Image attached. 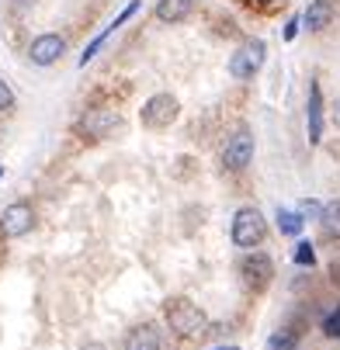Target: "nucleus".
<instances>
[{
    "label": "nucleus",
    "instance_id": "16",
    "mask_svg": "<svg viewBox=\"0 0 340 350\" xmlns=\"http://www.w3.org/2000/svg\"><path fill=\"white\" fill-rule=\"evenodd\" d=\"M296 343H299V333L296 329H278L267 340V350H296Z\"/></svg>",
    "mask_w": 340,
    "mask_h": 350
},
{
    "label": "nucleus",
    "instance_id": "7",
    "mask_svg": "<svg viewBox=\"0 0 340 350\" xmlns=\"http://www.w3.org/2000/svg\"><path fill=\"white\" fill-rule=\"evenodd\" d=\"M31 226H35V208L28 202H14L0 212V232L8 239H21L25 232H31Z\"/></svg>",
    "mask_w": 340,
    "mask_h": 350
},
{
    "label": "nucleus",
    "instance_id": "21",
    "mask_svg": "<svg viewBox=\"0 0 340 350\" xmlns=\"http://www.w3.org/2000/svg\"><path fill=\"white\" fill-rule=\"evenodd\" d=\"M296 35H299V18H291V21L285 25V42H291Z\"/></svg>",
    "mask_w": 340,
    "mask_h": 350
},
{
    "label": "nucleus",
    "instance_id": "17",
    "mask_svg": "<svg viewBox=\"0 0 340 350\" xmlns=\"http://www.w3.org/2000/svg\"><path fill=\"white\" fill-rule=\"evenodd\" d=\"M115 31H118V28H115V25H108V28H105L101 35H97V38H94V42H90V45L83 49V56H80V66H87V63H90V59H94L97 53H101V45H105V42H108V38H112Z\"/></svg>",
    "mask_w": 340,
    "mask_h": 350
},
{
    "label": "nucleus",
    "instance_id": "23",
    "mask_svg": "<svg viewBox=\"0 0 340 350\" xmlns=\"http://www.w3.org/2000/svg\"><path fill=\"white\" fill-rule=\"evenodd\" d=\"M80 350H108V347H101V343H87V347H80Z\"/></svg>",
    "mask_w": 340,
    "mask_h": 350
},
{
    "label": "nucleus",
    "instance_id": "22",
    "mask_svg": "<svg viewBox=\"0 0 340 350\" xmlns=\"http://www.w3.org/2000/svg\"><path fill=\"white\" fill-rule=\"evenodd\" d=\"M28 4H35V0H14V8H18V11H25Z\"/></svg>",
    "mask_w": 340,
    "mask_h": 350
},
{
    "label": "nucleus",
    "instance_id": "10",
    "mask_svg": "<svg viewBox=\"0 0 340 350\" xmlns=\"http://www.w3.org/2000/svg\"><path fill=\"white\" fill-rule=\"evenodd\" d=\"M125 350H164V333L153 323H142L125 336Z\"/></svg>",
    "mask_w": 340,
    "mask_h": 350
},
{
    "label": "nucleus",
    "instance_id": "2",
    "mask_svg": "<svg viewBox=\"0 0 340 350\" xmlns=\"http://www.w3.org/2000/svg\"><path fill=\"white\" fill-rule=\"evenodd\" d=\"M254 160V132L247 125H239L229 139H226V149H222V167L229 174H243Z\"/></svg>",
    "mask_w": 340,
    "mask_h": 350
},
{
    "label": "nucleus",
    "instance_id": "13",
    "mask_svg": "<svg viewBox=\"0 0 340 350\" xmlns=\"http://www.w3.org/2000/svg\"><path fill=\"white\" fill-rule=\"evenodd\" d=\"M330 18H333V4H330V0H313L302 21H306L309 31H323V28L330 25Z\"/></svg>",
    "mask_w": 340,
    "mask_h": 350
},
{
    "label": "nucleus",
    "instance_id": "6",
    "mask_svg": "<svg viewBox=\"0 0 340 350\" xmlns=\"http://www.w3.org/2000/svg\"><path fill=\"white\" fill-rule=\"evenodd\" d=\"M177 111H181L177 97H170V94H153L150 101L142 105V125H146V129H167V125L177 122Z\"/></svg>",
    "mask_w": 340,
    "mask_h": 350
},
{
    "label": "nucleus",
    "instance_id": "19",
    "mask_svg": "<svg viewBox=\"0 0 340 350\" xmlns=\"http://www.w3.org/2000/svg\"><path fill=\"white\" fill-rule=\"evenodd\" d=\"M323 333H326L330 340H340V306H337V309L323 319Z\"/></svg>",
    "mask_w": 340,
    "mask_h": 350
},
{
    "label": "nucleus",
    "instance_id": "12",
    "mask_svg": "<svg viewBox=\"0 0 340 350\" xmlns=\"http://www.w3.org/2000/svg\"><path fill=\"white\" fill-rule=\"evenodd\" d=\"M323 139V94H319V83L313 80L309 87V142H319Z\"/></svg>",
    "mask_w": 340,
    "mask_h": 350
},
{
    "label": "nucleus",
    "instance_id": "1",
    "mask_svg": "<svg viewBox=\"0 0 340 350\" xmlns=\"http://www.w3.org/2000/svg\"><path fill=\"white\" fill-rule=\"evenodd\" d=\"M164 312H167L170 333H177V336H205L209 319H205V312H202L198 306L184 302V298H174V302L164 306Z\"/></svg>",
    "mask_w": 340,
    "mask_h": 350
},
{
    "label": "nucleus",
    "instance_id": "25",
    "mask_svg": "<svg viewBox=\"0 0 340 350\" xmlns=\"http://www.w3.org/2000/svg\"><path fill=\"white\" fill-rule=\"evenodd\" d=\"M271 4H278V0H271Z\"/></svg>",
    "mask_w": 340,
    "mask_h": 350
},
{
    "label": "nucleus",
    "instance_id": "3",
    "mask_svg": "<svg viewBox=\"0 0 340 350\" xmlns=\"http://www.w3.org/2000/svg\"><path fill=\"white\" fill-rule=\"evenodd\" d=\"M264 232H267V222L257 208H239L233 215V243L239 250H254L264 243Z\"/></svg>",
    "mask_w": 340,
    "mask_h": 350
},
{
    "label": "nucleus",
    "instance_id": "5",
    "mask_svg": "<svg viewBox=\"0 0 340 350\" xmlns=\"http://www.w3.org/2000/svg\"><path fill=\"white\" fill-rule=\"evenodd\" d=\"M118 125H122V115L118 111H112V108H90V111L80 115L77 132L83 139H108Z\"/></svg>",
    "mask_w": 340,
    "mask_h": 350
},
{
    "label": "nucleus",
    "instance_id": "11",
    "mask_svg": "<svg viewBox=\"0 0 340 350\" xmlns=\"http://www.w3.org/2000/svg\"><path fill=\"white\" fill-rule=\"evenodd\" d=\"M194 11V0H157V18L164 25H181Z\"/></svg>",
    "mask_w": 340,
    "mask_h": 350
},
{
    "label": "nucleus",
    "instance_id": "24",
    "mask_svg": "<svg viewBox=\"0 0 340 350\" xmlns=\"http://www.w3.org/2000/svg\"><path fill=\"white\" fill-rule=\"evenodd\" d=\"M215 350H239V347H215Z\"/></svg>",
    "mask_w": 340,
    "mask_h": 350
},
{
    "label": "nucleus",
    "instance_id": "14",
    "mask_svg": "<svg viewBox=\"0 0 340 350\" xmlns=\"http://www.w3.org/2000/svg\"><path fill=\"white\" fill-rule=\"evenodd\" d=\"M319 226L330 239H340V202H326L319 212Z\"/></svg>",
    "mask_w": 340,
    "mask_h": 350
},
{
    "label": "nucleus",
    "instance_id": "15",
    "mask_svg": "<svg viewBox=\"0 0 340 350\" xmlns=\"http://www.w3.org/2000/svg\"><path fill=\"white\" fill-rule=\"evenodd\" d=\"M278 229L285 236H299L302 232V215L299 212H288V208H278Z\"/></svg>",
    "mask_w": 340,
    "mask_h": 350
},
{
    "label": "nucleus",
    "instance_id": "18",
    "mask_svg": "<svg viewBox=\"0 0 340 350\" xmlns=\"http://www.w3.org/2000/svg\"><path fill=\"white\" fill-rule=\"evenodd\" d=\"M291 257H296V264H302V267H313V264H316L313 243H299V246H296V254H291Z\"/></svg>",
    "mask_w": 340,
    "mask_h": 350
},
{
    "label": "nucleus",
    "instance_id": "20",
    "mask_svg": "<svg viewBox=\"0 0 340 350\" xmlns=\"http://www.w3.org/2000/svg\"><path fill=\"white\" fill-rule=\"evenodd\" d=\"M11 108H14V94H11V87L4 80H0V115H8Z\"/></svg>",
    "mask_w": 340,
    "mask_h": 350
},
{
    "label": "nucleus",
    "instance_id": "9",
    "mask_svg": "<svg viewBox=\"0 0 340 350\" xmlns=\"http://www.w3.org/2000/svg\"><path fill=\"white\" fill-rule=\"evenodd\" d=\"M239 274H243V281H247L254 291H261V288L271 284L274 264H271L267 254H247V257H243V264H239Z\"/></svg>",
    "mask_w": 340,
    "mask_h": 350
},
{
    "label": "nucleus",
    "instance_id": "8",
    "mask_svg": "<svg viewBox=\"0 0 340 350\" xmlns=\"http://www.w3.org/2000/svg\"><path fill=\"white\" fill-rule=\"evenodd\" d=\"M63 53H66V38L56 31H45V35L31 38V45H28V59L35 66H53Z\"/></svg>",
    "mask_w": 340,
    "mask_h": 350
},
{
    "label": "nucleus",
    "instance_id": "4",
    "mask_svg": "<svg viewBox=\"0 0 340 350\" xmlns=\"http://www.w3.org/2000/svg\"><path fill=\"white\" fill-rule=\"evenodd\" d=\"M264 56H267V45H264L261 38H247V42H243L236 53H233L229 73H233L236 80H254L257 70L264 66Z\"/></svg>",
    "mask_w": 340,
    "mask_h": 350
}]
</instances>
